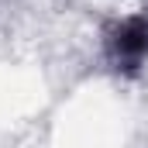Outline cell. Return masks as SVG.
Returning <instances> with one entry per match:
<instances>
[{"label": "cell", "mask_w": 148, "mask_h": 148, "mask_svg": "<svg viewBox=\"0 0 148 148\" xmlns=\"http://www.w3.org/2000/svg\"><path fill=\"white\" fill-rule=\"evenodd\" d=\"M110 55L124 69H134L148 59V17H127L110 35Z\"/></svg>", "instance_id": "cell-1"}]
</instances>
